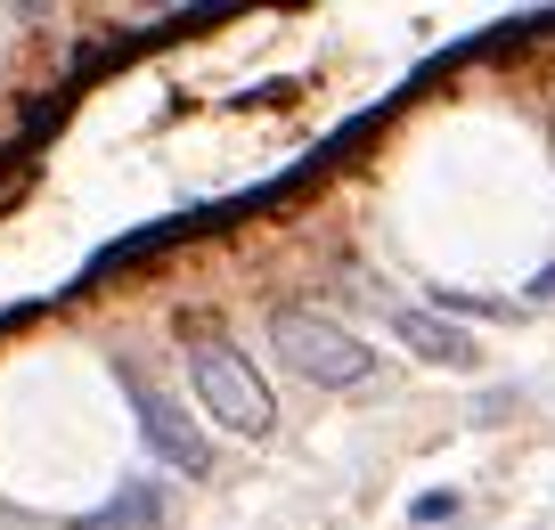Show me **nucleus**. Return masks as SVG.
Returning <instances> with one entry per match:
<instances>
[{"instance_id": "1", "label": "nucleus", "mask_w": 555, "mask_h": 530, "mask_svg": "<svg viewBox=\"0 0 555 530\" xmlns=\"http://www.w3.org/2000/svg\"><path fill=\"white\" fill-rule=\"evenodd\" d=\"M270 342L302 384H327V392H351V384L376 376V351H367L351 326L319 319V310H270Z\"/></svg>"}, {"instance_id": "2", "label": "nucleus", "mask_w": 555, "mask_h": 530, "mask_svg": "<svg viewBox=\"0 0 555 530\" xmlns=\"http://www.w3.org/2000/svg\"><path fill=\"white\" fill-rule=\"evenodd\" d=\"M189 384H196V409H205L221 432H245V441H261V432L278 425L270 384L254 376V360H245L237 342H196V351H189Z\"/></svg>"}, {"instance_id": "3", "label": "nucleus", "mask_w": 555, "mask_h": 530, "mask_svg": "<svg viewBox=\"0 0 555 530\" xmlns=\"http://www.w3.org/2000/svg\"><path fill=\"white\" fill-rule=\"evenodd\" d=\"M122 392H131L139 441L156 449L164 465H180V474H205V465H212V441H205V432H196V416H180V400H164L156 384L139 376V367H122Z\"/></svg>"}, {"instance_id": "4", "label": "nucleus", "mask_w": 555, "mask_h": 530, "mask_svg": "<svg viewBox=\"0 0 555 530\" xmlns=\"http://www.w3.org/2000/svg\"><path fill=\"white\" fill-rule=\"evenodd\" d=\"M392 335L409 342L416 360H434V367H457V376H474V367H482V342H474L466 326H450L441 310H409V302H400V310H392Z\"/></svg>"}, {"instance_id": "5", "label": "nucleus", "mask_w": 555, "mask_h": 530, "mask_svg": "<svg viewBox=\"0 0 555 530\" xmlns=\"http://www.w3.org/2000/svg\"><path fill=\"white\" fill-rule=\"evenodd\" d=\"M156 522H164V481H122V497H106L74 530H156Z\"/></svg>"}, {"instance_id": "6", "label": "nucleus", "mask_w": 555, "mask_h": 530, "mask_svg": "<svg viewBox=\"0 0 555 530\" xmlns=\"http://www.w3.org/2000/svg\"><path fill=\"white\" fill-rule=\"evenodd\" d=\"M450 514H457V490H425L409 506V522H450Z\"/></svg>"}, {"instance_id": "7", "label": "nucleus", "mask_w": 555, "mask_h": 530, "mask_svg": "<svg viewBox=\"0 0 555 530\" xmlns=\"http://www.w3.org/2000/svg\"><path fill=\"white\" fill-rule=\"evenodd\" d=\"M531 302H555V261H547V270L531 277Z\"/></svg>"}]
</instances>
